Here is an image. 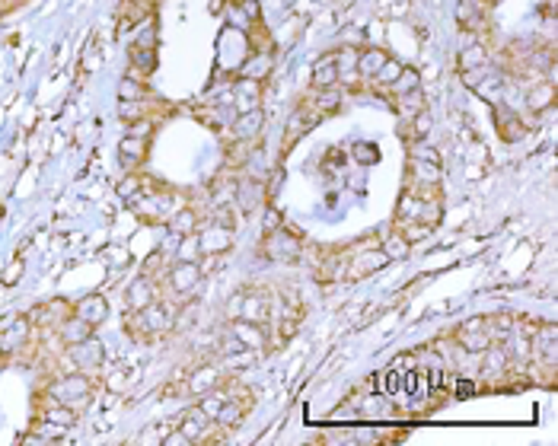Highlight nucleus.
Listing matches in <instances>:
<instances>
[{
	"label": "nucleus",
	"instance_id": "obj_22",
	"mask_svg": "<svg viewBox=\"0 0 558 446\" xmlns=\"http://www.w3.org/2000/svg\"><path fill=\"white\" fill-rule=\"evenodd\" d=\"M383 255L386 258H409V252H411V242L405 239L399 229H392V233H386V239H383Z\"/></svg>",
	"mask_w": 558,
	"mask_h": 446
},
{
	"label": "nucleus",
	"instance_id": "obj_19",
	"mask_svg": "<svg viewBox=\"0 0 558 446\" xmlns=\"http://www.w3.org/2000/svg\"><path fill=\"white\" fill-rule=\"evenodd\" d=\"M526 102H530L533 112H542V108H549L552 102H555V86H552L549 80H539L536 86L526 93Z\"/></svg>",
	"mask_w": 558,
	"mask_h": 446
},
{
	"label": "nucleus",
	"instance_id": "obj_4",
	"mask_svg": "<svg viewBox=\"0 0 558 446\" xmlns=\"http://www.w3.org/2000/svg\"><path fill=\"white\" fill-rule=\"evenodd\" d=\"M262 252L278 261H297V255H300V236L278 227V229H271V233H265Z\"/></svg>",
	"mask_w": 558,
	"mask_h": 446
},
{
	"label": "nucleus",
	"instance_id": "obj_37",
	"mask_svg": "<svg viewBox=\"0 0 558 446\" xmlns=\"http://www.w3.org/2000/svg\"><path fill=\"white\" fill-rule=\"evenodd\" d=\"M118 112H122V118H141V99H131V102H122L118 105Z\"/></svg>",
	"mask_w": 558,
	"mask_h": 446
},
{
	"label": "nucleus",
	"instance_id": "obj_21",
	"mask_svg": "<svg viewBox=\"0 0 558 446\" xmlns=\"http://www.w3.org/2000/svg\"><path fill=\"white\" fill-rule=\"evenodd\" d=\"M237 105L239 112H252V108H258V80H239L237 83Z\"/></svg>",
	"mask_w": 558,
	"mask_h": 446
},
{
	"label": "nucleus",
	"instance_id": "obj_24",
	"mask_svg": "<svg viewBox=\"0 0 558 446\" xmlns=\"http://www.w3.org/2000/svg\"><path fill=\"white\" fill-rule=\"evenodd\" d=\"M498 127H501V137H504V140H520L526 134L523 121H520L517 115H507L501 105H498Z\"/></svg>",
	"mask_w": 558,
	"mask_h": 446
},
{
	"label": "nucleus",
	"instance_id": "obj_28",
	"mask_svg": "<svg viewBox=\"0 0 558 446\" xmlns=\"http://www.w3.org/2000/svg\"><path fill=\"white\" fill-rule=\"evenodd\" d=\"M488 61V48H482V45H469L466 51L460 55V70H475V67H482V64Z\"/></svg>",
	"mask_w": 558,
	"mask_h": 446
},
{
	"label": "nucleus",
	"instance_id": "obj_1",
	"mask_svg": "<svg viewBox=\"0 0 558 446\" xmlns=\"http://www.w3.org/2000/svg\"><path fill=\"white\" fill-rule=\"evenodd\" d=\"M453 341L460 344V350H466V354H482V350L491 348V341H494L491 322H488L485 316L466 319V322L453 331Z\"/></svg>",
	"mask_w": 558,
	"mask_h": 446
},
{
	"label": "nucleus",
	"instance_id": "obj_2",
	"mask_svg": "<svg viewBox=\"0 0 558 446\" xmlns=\"http://www.w3.org/2000/svg\"><path fill=\"white\" fill-rule=\"evenodd\" d=\"M90 392H93L90 379H86L84 373H77V370H74L71 376H64V379H55L52 386H48V395H52L55 401H64V405H71V408L84 405V401L90 399Z\"/></svg>",
	"mask_w": 558,
	"mask_h": 446
},
{
	"label": "nucleus",
	"instance_id": "obj_17",
	"mask_svg": "<svg viewBox=\"0 0 558 446\" xmlns=\"http://www.w3.org/2000/svg\"><path fill=\"white\" fill-rule=\"evenodd\" d=\"M309 105H313L319 115L335 112V108L341 105V86H322V89H316L313 99H309Z\"/></svg>",
	"mask_w": 558,
	"mask_h": 446
},
{
	"label": "nucleus",
	"instance_id": "obj_40",
	"mask_svg": "<svg viewBox=\"0 0 558 446\" xmlns=\"http://www.w3.org/2000/svg\"><path fill=\"white\" fill-rule=\"evenodd\" d=\"M109 389H115V392H118V389H125V376H122V373L112 376V379H109Z\"/></svg>",
	"mask_w": 558,
	"mask_h": 446
},
{
	"label": "nucleus",
	"instance_id": "obj_18",
	"mask_svg": "<svg viewBox=\"0 0 558 446\" xmlns=\"http://www.w3.org/2000/svg\"><path fill=\"white\" fill-rule=\"evenodd\" d=\"M29 328H33V322L29 319H16V322H10L7 331H0V350H13L16 344L26 341Z\"/></svg>",
	"mask_w": 558,
	"mask_h": 446
},
{
	"label": "nucleus",
	"instance_id": "obj_16",
	"mask_svg": "<svg viewBox=\"0 0 558 446\" xmlns=\"http://www.w3.org/2000/svg\"><path fill=\"white\" fill-rule=\"evenodd\" d=\"M103 360V344L96 338L84 344H74V360H71V370H84V367H93V363Z\"/></svg>",
	"mask_w": 558,
	"mask_h": 446
},
{
	"label": "nucleus",
	"instance_id": "obj_6",
	"mask_svg": "<svg viewBox=\"0 0 558 446\" xmlns=\"http://www.w3.org/2000/svg\"><path fill=\"white\" fill-rule=\"evenodd\" d=\"M166 280H169V290H173V293L188 297V293L198 287V280H201V265H195V261H179V265L169 268Z\"/></svg>",
	"mask_w": 558,
	"mask_h": 446
},
{
	"label": "nucleus",
	"instance_id": "obj_7",
	"mask_svg": "<svg viewBox=\"0 0 558 446\" xmlns=\"http://www.w3.org/2000/svg\"><path fill=\"white\" fill-rule=\"evenodd\" d=\"M230 335L237 338L243 348H249V350L265 348V341H268V331H265V325L262 322H249V319H233Z\"/></svg>",
	"mask_w": 558,
	"mask_h": 446
},
{
	"label": "nucleus",
	"instance_id": "obj_25",
	"mask_svg": "<svg viewBox=\"0 0 558 446\" xmlns=\"http://www.w3.org/2000/svg\"><path fill=\"white\" fill-rule=\"evenodd\" d=\"M144 150H147V140H144V137H131V134H128V137L122 140V163L128 166V169H131V166H137L144 159Z\"/></svg>",
	"mask_w": 558,
	"mask_h": 446
},
{
	"label": "nucleus",
	"instance_id": "obj_14",
	"mask_svg": "<svg viewBox=\"0 0 558 446\" xmlns=\"http://www.w3.org/2000/svg\"><path fill=\"white\" fill-rule=\"evenodd\" d=\"M207 424H211V421H207L201 411H195L192 418L182 421L179 437H173L169 443H198V440H205V427H207Z\"/></svg>",
	"mask_w": 558,
	"mask_h": 446
},
{
	"label": "nucleus",
	"instance_id": "obj_27",
	"mask_svg": "<svg viewBox=\"0 0 558 446\" xmlns=\"http://www.w3.org/2000/svg\"><path fill=\"white\" fill-rule=\"evenodd\" d=\"M71 316V309H67L64 303H48V306H42L39 312H35V322H42V325H48V322H55V325H61L64 319Z\"/></svg>",
	"mask_w": 558,
	"mask_h": 446
},
{
	"label": "nucleus",
	"instance_id": "obj_8",
	"mask_svg": "<svg viewBox=\"0 0 558 446\" xmlns=\"http://www.w3.org/2000/svg\"><path fill=\"white\" fill-rule=\"evenodd\" d=\"M386 255H383V248H370V252H360V255H354L351 261H348V268H345V278H367V274H373V271H380V268L386 265Z\"/></svg>",
	"mask_w": 558,
	"mask_h": 446
},
{
	"label": "nucleus",
	"instance_id": "obj_30",
	"mask_svg": "<svg viewBox=\"0 0 558 446\" xmlns=\"http://www.w3.org/2000/svg\"><path fill=\"white\" fill-rule=\"evenodd\" d=\"M399 74H402V64H399V61H389V57H386V64L377 70V76H373V80H377L383 89H389L392 83L399 80Z\"/></svg>",
	"mask_w": 558,
	"mask_h": 446
},
{
	"label": "nucleus",
	"instance_id": "obj_15",
	"mask_svg": "<svg viewBox=\"0 0 558 446\" xmlns=\"http://www.w3.org/2000/svg\"><path fill=\"white\" fill-rule=\"evenodd\" d=\"M125 303H128L131 312H137V309H144V306H150V303H154V280L137 278L135 284L128 287V293H125Z\"/></svg>",
	"mask_w": 558,
	"mask_h": 446
},
{
	"label": "nucleus",
	"instance_id": "obj_35",
	"mask_svg": "<svg viewBox=\"0 0 558 446\" xmlns=\"http://www.w3.org/2000/svg\"><path fill=\"white\" fill-rule=\"evenodd\" d=\"M23 271H26V261H23V258L10 261V265H7V271H4V284H16Z\"/></svg>",
	"mask_w": 558,
	"mask_h": 446
},
{
	"label": "nucleus",
	"instance_id": "obj_23",
	"mask_svg": "<svg viewBox=\"0 0 558 446\" xmlns=\"http://www.w3.org/2000/svg\"><path fill=\"white\" fill-rule=\"evenodd\" d=\"M45 421H48V424H55V427H74V424H77V408L58 401V405L45 408Z\"/></svg>",
	"mask_w": 558,
	"mask_h": 446
},
{
	"label": "nucleus",
	"instance_id": "obj_9",
	"mask_svg": "<svg viewBox=\"0 0 558 446\" xmlns=\"http://www.w3.org/2000/svg\"><path fill=\"white\" fill-rule=\"evenodd\" d=\"M74 316L84 319V322H90L93 328H96V325H103L106 316H109V303H106L103 293H90V297H84L77 306H74Z\"/></svg>",
	"mask_w": 558,
	"mask_h": 446
},
{
	"label": "nucleus",
	"instance_id": "obj_36",
	"mask_svg": "<svg viewBox=\"0 0 558 446\" xmlns=\"http://www.w3.org/2000/svg\"><path fill=\"white\" fill-rule=\"evenodd\" d=\"M278 227H281V210L268 207V210H265V217H262V229H265V233H271V229H278Z\"/></svg>",
	"mask_w": 558,
	"mask_h": 446
},
{
	"label": "nucleus",
	"instance_id": "obj_13",
	"mask_svg": "<svg viewBox=\"0 0 558 446\" xmlns=\"http://www.w3.org/2000/svg\"><path fill=\"white\" fill-rule=\"evenodd\" d=\"M262 125H265V115L258 108L252 112H239L237 125H233V137L237 140H256V134H262Z\"/></svg>",
	"mask_w": 558,
	"mask_h": 446
},
{
	"label": "nucleus",
	"instance_id": "obj_31",
	"mask_svg": "<svg viewBox=\"0 0 558 446\" xmlns=\"http://www.w3.org/2000/svg\"><path fill=\"white\" fill-rule=\"evenodd\" d=\"M392 93H409V89H421V76H418V70H405L402 67V74H399V80L392 83Z\"/></svg>",
	"mask_w": 558,
	"mask_h": 446
},
{
	"label": "nucleus",
	"instance_id": "obj_41",
	"mask_svg": "<svg viewBox=\"0 0 558 446\" xmlns=\"http://www.w3.org/2000/svg\"><path fill=\"white\" fill-rule=\"evenodd\" d=\"M20 0H0V10H7V6H16Z\"/></svg>",
	"mask_w": 558,
	"mask_h": 446
},
{
	"label": "nucleus",
	"instance_id": "obj_26",
	"mask_svg": "<svg viewBox=\"0 0 558 446\" xmlns=\"http://www.w3.org/2000/svg\"><path fill=\"white\" fill-rule=\"evenodd\" d=\"M198 229V210L192 207H179L173 217V233L176 236H192Z\"/></svg>",
	"mask_w": 558,
	"mask_h": 446
},
{
	"label": "nucleus",
	"instance_id": "obj_39",
	"mask_svg": "<svg viewBox=\"0 0 558 446\" xmlns=\"http://www.w3.org/2000/svg\"><path fill=\"white\" fill-rule=\"evenodd\" d=\"M128 134H131V137H147V134H150V125H147L144 118H137L135 125L128 127Z\"/></svg>",
	"mask_w": 558,
	"mask_h": 446
},
{
	"label": "nucleus",
	"instance_id": "obj_29",
	"mask_svg": "<svg viewBox=\"0 0 558 446\" xmlns=\"http://www.w3.org/2000/svg\"><path fill=\"white\" fill-rule=\"evenodd\" d=\"M256 201H258V185L249 182V178H243V182L237 185V204L249 214V210L256 207Z\"/></svg>",
	"mask_w": 558,
	"mask_h": 446
},
{
	"label": "nucleus",
	"instance_id": "obj_11",
	"mask_svg": "<svg viewBox=\"0 0 558 446\" xmlns=\"http://www.w3.org/2000/svg\"><path fill=\"white\" fill-rule=\"evenodd\" d=\"M217 386H224V373H220L217 367H198L192 376H188L186 392L205 395V392H211V389H217Z\"/></svg>",
	"mask_w": 558,
	"mask_h": 446
},
{
	"label": "nucleus",
	"instance_id": "obj_5",
	"mask_svg": "<svg viewBox=\"0 0 558 446\" xmlns=\"http://www.w3.org/2000/svg\"><path fill=\"white\" fill-rule=\"evenodd\" d=\"M131 325H135V328H144V331H154V335H163V331H169V325H173V309H169L166 303H150L135 312Z\"/></svg>",
	"mask_w": 558,
	"mask_h": 446
},
{
	"label": "nucleus",
	"instance_id": "obj_32",
	"mask_svg": "<svg viewBox=\"0 0 558 446\" xmlns=\"http://www.w3.org/2000/svg\"><path fill=\"white\" fill-rule=\"evenodd\" d=\"M131 64H135L137 70H154L156 55H154L150 48H141V45H131Z\"/></svg>",
	"mask_w": 558,
	"mask_h": 446
},
{
	"label": "nucleus",
	"instance_id": "obj_33",
	"mask_svg": "<svg viewBox=\"0 0 558 446\" xmlns=\"http://www.w3.org/2000/svg\"><path fill=\"white\" fill-rule=\"evenodd\" d=\"M118 96H122V102H131V99H141L144 89H141V83H135V80H122Z\"/></svg>",
	"mask_w": 558,
	"mask_h": 446
},
{
	"label": "nucleus",
	"instance_id": "obj_34",
	"mask_svg": "<svg viewBox=\"0 0 558 446\" xmlns=\"http://www.w3.org/2000/svg\"><path fill=\"white\" fill-rule=\"evenodd\" d=\"M431 118H428V112H418V115H411V137H424V134L431 131Z\"/></svg>",
	"mask_w": 558,
	"mask_h": 446
},
{
	"label": "nucleus",
	"instance_id": "obj_10",
	"mask_svg": "<svg viewBox=\"0 0 558 446\" xmlns=\"http://www.w3.org/2000/svg\"><path fill=\"white\" fill-rule=\"evenodd\" d=\"M58 338L67 344V348H74V344H84V341H90V338H93V325L84 322V319H77L71 312V316H67L64 322L58 325Z\"/></svg>",
	"mask_w": 558,
	"mask_h": 446
},
{
	"label": "nucleus",
	"instance_id": "obj_20",
	"mask_svg": "<svg viewBox=\"0 0 558 446\" xmlns=\"http://www.w3.org/2000/svg\"><path fill=\"white\" fill-rule=\"evenodd\" d=\"M386 57H389L386 51H380V48H367L364 55H358V67H354V70H358L360 76H370V80H373V76H377V70L386 64Z\"/></svg>",
	"mask_w": 558,
	"mask_h": 446
},
{
	"label": "nucleus",
	"instance_id": "obj_12",
	"mask_svg": "<svg viewBox=\"0 0 558 446\" xmlns=\"http://www.w3.org/2000/svg\"><path fill=\"white\" fill-rule=\"evenodd\" d=\"M338 80H341V70H338V64H335V51H332V55H326V57H319V61H316V67H313V86L316 89L338 86Z\"/></svg>",
	"mask_w": 558,
	"mask_h": 446
},
{
	"label": "nucleus",
	"instance_id": "obj_3",
	"mask_svg": "<svg viewBox=\"0 0 558 446\" xmlns=\"http://www.w3.org/2000/svg\"><path fill=\"white\" fill-rule=\"evenodd\" d=\"M233 319H249V322H268L271 319V299L265 293H237L230 299Z\"/></svg>",
	"mask_w": 558,
	"mask_h": 446
},
{
	"label": "nucleus",
	"instance_id": "obj_38",
	"mask_svg": "<svg viewBox=\"0 0 558 446\" xmlns=\"http://www.w3.org/2000/svg\"><path fill=\"white\" fill-rule=\"evenodd\" d=\"M354 156H358L360 163H377V147L360 144V147H354Z\"/></svg>",
	"mask_w": 558,
	"mask_h": 446
}]
</instances>
